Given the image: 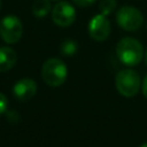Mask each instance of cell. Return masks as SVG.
Here are the masks:
<instances>
[{"mask_svg": "<svg viewBox=\"0 0 147 147\" xmlns=\"http://www.w3.org/2000/svg\"><path fill=\"white\" fill-rule=\"evenodd\" d=\"M116 55L124 65L134 67L139 64L142 60L144 47L138 39L132 37H125L117 42Z\"/></svg>", "mask_w": 147, "mask_h": 147, "instance_id": "1", "label": "cell"}, {"mask_svg": "<svg viewBox=\"0 0 147 147\" xmlns=\"http://www.w3.org/2000/svg\"><path fill=\"white\" fill-rule=\"evenodd\" d=\"M67 76L68 69L62 60L51 57L44 62L41 68V77L47 85L52 87L61 86L65 82Z\"/></svg>", "mask_w": 147, "mask_h": 147, "instance_id": "2", "label": "cell"}, {"mask_svg": "<svg viewBox=\"0 0 147 147\" xmlns=\"http://www.w3.org/2000/svg\"><path fill=\"white\" fill-rule=\"evenodd\" d=\"M115 84H116V88L119 92V94L126 98L134 96L141 87L140 76L137 71L132 69L119 70L116 75Z\"/></svg>", "mask_w": 147, "mask_h": 147, "instance_id": "3", "label": "cell"}, {"mask_svg": "<svg viewBox=\"0 0 147 147\" xmlns=\"http://www.w3.org/2000/svg\"><path fill=\"white\" fill-rule=\"evenodd\" d=\"M117 24L125 31H137L144 23V16L141 11L132 6H122L116 13Z\"/></svg>", "mask_w": 147, "mask_h": 147, "instance_id": "4", "label": "cell"}, {"mask_svg": "<svg viewBox=\"0 0 147 147\" xmlns=\"http://www.w3.org/2000/svg\"><path fill=\"white\" fill-rule=\"evenodd\" d=\"M23 33L21 20L15 15H7L0 21V36L7 44L17 42Z\"/></svg>", "mask_w": 147, "mask_h": 147, "instance_id": "5", "label": "cell"}, {"mask_svg": "<svg viewBox=\"0 0 147 147\" xmlns=\"http://www.w3.org/2000/svg\"><path fill=\"white\" fill-rule=\"evenodd\" d=\"M52 20L57 26H70L76 20V9L68 1H59L52 8Z\"/></svg>", "mask_w": 147, "mask_h": 147, "instance_id": "6", "label": "cell"}, {"mask_svg": "<svg viewBox=\"0 0 147 147\" xmlns=\"http://www.w3.org/2000/svg\"><path fill=\"white\" fill-rule=\"evenodd\" d=\"M110 22L103 14L94 15L88 23V33L95 41H105L110 34Z\"/></svg>", "mask_w": 147, "mask_h": 147, "instance_id": "7", "label": "cell"}, {"mask_svg": "<svg viewBox=\"0 0 147 147\" xmlns=\"http://www.w3.org/2000/svg\"><path fill=\"white\" fill-rule=\"evenodd\" d=\"M14 95L21 100V101H28L32 96H34L37 92V84L33 79L30 78H23L16 82V84L13 86Z\"/></svg>", "mask_w": 147, "mask_h": 147, "instance_id": "8", "label": "cell"}, {"mask_svg": "<svg viewBox=\"0 0 147 147\" xmlns=\"http://www.w3.org/2000/svg\"><path fill=\"white\" fill-rule=\"evenodd\" d=\"M17 60L16 52L10 47H0V72L10 70Z\"/></svg>", "mask_w": 147, "mask_h": 147, "instance_id": "9", "label": "cell"}, {"mask_svg": "<svg viewBox=\"0 0 147 147\" xmlns=\"http://www.w3.org/2000/svg\"><path fill=\"white\" fill-rule=\"evenodd\" d=\"M51 11L49 0H36L32 6V13L36 17H45Z\"/></svg>", "mask_w": 147, "mask_h": 147, "instance_id": "10", "label": "cell"}, {"mask_svg": "<svg viewBox=\"0 0 147 147\" xmlns=\"http://www.w3.org/2000/svg\"><path fill=\"white\" fill-rule=\"evenodd\" d=\"M77 51H78V44L72 39L64 40L60 46L61 54L65 55V56H72L77 53Z\"/></svg>", "mask_w": 147, "mask_h": 147, "instance_id": "11", "label": "cell"}, {"mask_svg": "<svg viewBox=\"0 0 147 147\" xmlns=\"http://www.w3.org/2000/svg\"><path fill=\"white\" fill-rule=\"evenodd\" d=\"M116 6H117L116 0H100V2H99V9H100L101 14H103L106 16L111 14L115 10Z\"/></svg>", "mask_w": 147, "mask_h": 147, "instance_id": "12", "label": "cell"}, {"mask_svg": "<svg viewBox=\"0 0 147 147\" xmlns=\"http://www.w3.org/2000/svg\"><path fill=\"white\" fill-rule=\"evenodd\" d=\"M7 106H8L7 98H6L2 93H0V115H1V114H3V113L6 111Z\"/></svg>", "mask_w": 147, "mask_h": 147, "instance_id": "13", "label": "cell"}, {"mask_svg": "<svg viewBox=\"0 0 147 147\" xmlns=\"http://www.w3.org/2000/svg\"><path fill=\"white\" fill-rule=\"evenodd\" d=\"M75 5H77L78 7H88L92 3L95 2V0H72Z\"/></svg>", "mask_w": 147, "mask_h": 147, "instance_id": "14", "label": "cell"}, {"mask_svg": "<svg viewBox=\"0 0 147 147\" xmlns=\"http://www.w3.org/2000/svg\"><path fill=\"white\" fill-rule=\"evenodd\" d=\"M141 90H142V94L147 98V75L144 77V79L141 82Z\"/></svg>", "mask_w": 147, "mask_h": 147, "instance_id": "15", "label": "cell"}, {"mask_svg": "<svg viewBox=\"0 0 147 147\" xmlns=\"http://www.w3.org/2000/svg\"><path fill=\"white\" fill-rule=\"evenodd\" d=\"M140 147H147V142H145V144H142Z\"/></svg>", "mask_w": 147, "mask_h": 147, "instance_id": "16", "label": "cell"}, {"mask_svg": "<svg viewBox=\"0 0 147 147\" xmlns=\"http://www.w3.org/2000/svg\"><path fill=\"white\" fill-rule=\"evenodd\" d=\"M145 60H146V64H147V51H146V54H145Z\"/></svg>", "mask_w": 147, "mask_h": 147, "instance_id": "17", "label": "cell"}, {"mask_svg": "<svg viewBox=\"0 0 147 147\" xmlns=\"http://www.w3.org/2000/svg\"><path fill=\"white\" fill-rule=\"evenodd\" d=\"M0 9H1V0H0Z\"/></svg>", "mask_w": 147, "mask_h": 147, "instance_id": "18", "label": "cell"}, {"mask_svg": "<svg viewBox=\"0 0 147 147\" xmlns=\"http://www.w3.org/2000/svg\"><path fill=\"white\" fill-rule=\"evenodd\" d=\"M55 1H59V0H55Z\"/></svg>", "mask_w": 147, "mask_h": 147, "instance_id": "19", "label": "cell"}]
</instances>
